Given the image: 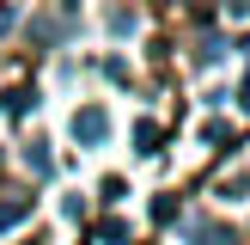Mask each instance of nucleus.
I'll return each instance as SVG.
<instances>
[{
  "label": "nucleus",
  "instance_id": "nucleus-3",
  "mask_svg": "<svg viewBox=\"0 0 250 245\" xmlns=\"http://www.w3.org/2000/svg\"><path fill=\"white\" fill-rule=\"evenodd\" d=\"M19 215H24V202H6V208H0V227H12Z\"/></svg>",
  "mask_w": 250,
  "mask_h": 245
},
{
  "label": "nucleus",
  "instance_id": "nucleus-2",
  "mask_svg": "<svg viewBox=\"0 0 250 245\" xmlns=\"http://www.w3.org/2000/svg\"><path fill=\"white\" fill-rule=\"evenodd\" d=\"M98 239H104V245H122V239H128V227H122V220H104V227H98Z\"/></svg>",
  "mask_w": 250,
  "mask_h": 245
},
{
  "label": "nucleus",
  "instance_id": "nucleus-4",
  "mask_svg": "<svg viewBox=\"0 0 250 245\" xmlns=\"http://www.w3.org/2000/svg\"><path fill=\"white\" fill-rule=\"evenodd\" d=\"M12 19H19V12H12V6H0V31H12Z\"/></svg>",
  "mask_w": 250,
  "mask_h": 245
},
{
  "label": "nucleus",
  "instance_id": "nucleus-1",
  "mask_svg": "<svg viewBox=\"0 0 250 245\" xmlns=\"http://www.w3.org/2000/svg\"><path fill=\"white\" fill-rule=\"evenodd\" d=\"M104 135H110V110H104V104H85L80 117H73V141L98 147V141H104Z\"/></svg>",
  "mask_w": 250,
  "mask_h": 245
}]
</instances>
